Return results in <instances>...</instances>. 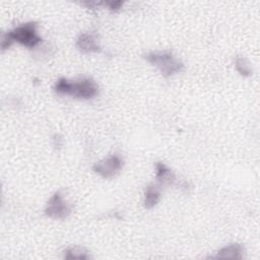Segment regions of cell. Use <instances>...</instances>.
<instances>
[{
    "mask_svg": "<svg viewBox=\"0 0 260 260\" xmlns=\"http://www.w3.org/2000/svg\"><path fill=\"white\" fill-rule=\"evenodd\" d=\"M244 251L245 249L241 244L234 243L221 248L213 257L222 259H243Z\"/></svg>",
    "mask_w": 260,
    "mask_h": 260,
    "instance_id": "obj_7",
    "label": "cell"
},
{
    "mask_svg": "<svg viewBox=\"0 0 260 260\" xmlns=\"http://www.w3.org/2000/svg\"><path fill=\"white\" fill-rule=\"evenodd\" d=\"M160 198V191L159 187H157L154 184H150L145 188L144 191V207L145 208H152L157 204Z\"/></svg>",
    "mask_w": 260,
    "mask_h": 260,
    "instance_id": "obj_9",
    "label": "cell"
},
{
    "mask_svg": "<svg viewBox=\"0 0 260 260\" xmlns=\"http://www.w3.org/2000/svg\"><path fill=\"white\" fill-rule=\"evenodd\" d=\"M123 168V159L119 154H111L106 158L94 164L92 170L103 178L115 177Z\"/></svg>",
    "mask_w": 260,
    "mask_h": 260,
    "instance_id": "obj_5",
    "label": "cell"
},
{
    "mask_svg": "<svg viewBox=\"0 0 260 260\" xmlns=\"http://www.w3.org/2000/svg\"><path fill=\"white\" fill-rule=\"evenodd\" d=\"M14 42H17L27 48H35L38 46L42 42V39L38 36L37 23L32 21L25 22L6 32L2 37L1 48L5 50L9 48Z\"/></svg>",
    "mask_w": 260,
    "mask_h": 260,
    "instance_id": "obj_2",
    "label": "cell"
},
{
    "mask_svg": "<svg viewBox=\"0 0 260 260\" xmlns=\"http://www.w3.org/2000/svg\"><path fill=\"white\" fill-rule=\"evenodd\" d=\"M54 90L58 94L71 95L77 99H91L99 92V86L96 82L89 77L79 79L77 81L68 80L66 78H59L55 85Z\"/></svg>",
    "mask_w": 260,
    "mask_h": 260,
    "instance_id": "obj_1",
    "label": "cell"
},
{
    "mask_svg": "<svg viewBox=\"0 0 260 260\" xmlns=\"http://www.w3.org/2000/svg\"><path fill=\"white\" fill-rule=\"evenodd\" d=\"M71 213V205L64 199L60 191L55 192L45 208V214L51 218L64 219Z\"/></svg>",
    "mask_w": 260,
    "mask_h": 260,
    "instance_id": "obj_4",
    "label": "cell"
},
{
    "mask_svg": "<svg viewBox=\"0 0 260 260\" xmlns=\"http://www.w3.org/2000/svg\"><path fill=\"white\" fill-rule=\"evenodd\" d=\"M106 4L108 5L110 10L118 11L121 8V6L123 5V2L122 1H112V2H107Z\"/></svg>",
    "mask_w": 260,
    "mask_h": 260,
    "instance_id": "obj_12",
    "label": "cell"
},
{
    "mask_svg": "<svg viewBox=\"0 0 260 260\" xmlns=\"http://www.w3.org/2000/svg\"><path fill=\"white\" fill-rule=\"evenodd\" d=\"M76 48L82 53H99L101 47L98 43L95 35L84 32L81 34L76 40Z\"/></svg>",
    "mask_w": 260,
    "mask_h": 260,
    "instance_id": "obj_6",
    "label": "cell"
},
{
    "mask_svg": "<svg viewBox=\"0 0 260 260\" xmlns=\"http://www.w3.org/2000/svg\"><path fill=\"white\" fill-rule=\"evenodd\" d=\"M155 169H156V181L160 186L174 184L176 180L175 174L164 162H156Z\"/></svg>",
    "mask_w": 260,
    "mask_h": 260,
    "instance_id": "obj_8",
    "label": "cell"
},
{
    "mask_svg": "<svg viewBox=\"0 0 260 260\" xmlns=\"http://www.w3.org/2000/svg\"><path fill=\"white\" fill-rule=\"evenodd\" d=\"M235 66L237 71L244 77H249L252 75V69L251 66L249 64V62L247 61L246 58L241 57V56H237L235 59Z\"/></svg>",
    "mask_w": 260,
    "mask_h": 260,
    "instance_id": "obj_11",
    "label": "cell"
},
{
    "mask_svg": "<svg viewBox=\"0 0 260 260\" xmlns=\"http://www.w3.org/2000/svg\"><path fill=\"white\" fill-rule=\"evenodd\" d=\"M91 256L88 251L82 247H70L64 251L65 259H89Z\"/></svg>",
    "mask_w": 260,
    "mask_h": 260,
    "instance_id": "obj_10",
    "label": "cell"
},
{
    "mask_svg": "<svg viewBox=\"0 0 260 260\" xmlns=\"http://www.w3.org/2000/svg\"><path fill=\"white\" fill-rule=\"evenodd\" d=\"M144 59L158 68L165 77L172 76L184 69V64L168 52H149L144 55Z\"/></svg>",
    "mask_w": 260,
    "mask_h": 260,
    "instance_id": "obj_3",
    "label": "cell"
}]
</instances>
